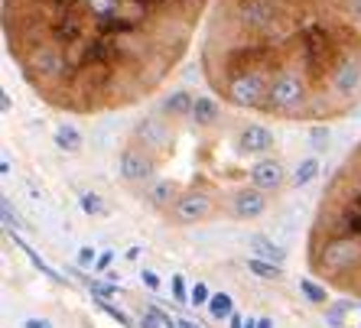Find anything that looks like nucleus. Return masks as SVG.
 I'll use <instances>...</instances> for the list:
<instances>
[{
  "label": "nucleus",
  "instance_id": "obj_16",
  "mask_svg": "<svg viewBox=\"0 0 361 328\" xmlns=\"http://www.w3.org/2000/svg\"><path fill=\"white\" fill-rule=\"evenodd\" d=\"M140 279H143V283H147V286H150V289H160V277H157L153 270H143V273H140Z\"/></svg>",
  "mask_w": 361,
  "mask_h": 328
},
{
  "label": "nucleus",
  "instance_id": "obj_17",
  "mask_svg": "<svg viewBox=\"0 0 361 328\" xmlns=\"http://www.w3.org/2000/svg\"><path fill=\"white\" fill-rule=\"evenodd\" d=\"M78 263H82V267H92V263H98V260H94V251H92V247H82V253H78Z\"/></svg>",
  "mask_w": 361,
  "mask_h": 328
},
{
  "label": "nucleus",
  "instance_id": "obj_21",
  "mask_svg": "<svg viewBox=\"0 0 361 328\" xmlns=\"http://www.w3.org/2000/svg\"><path fill=\"white\" fill-rule=\"evenodd\" d=\"M179 328H202V325H195V322H189V319H183V322H179Z\"/></svg>",
  "mask_w": 361,
  "mask_h": 328
},
{
  "label": "nucleus",
  "instance_id": "obj_3",
  "mask_svg": "<svg viewBox=\"0 0 361 328\" xmlns=\"http://www.w3.org/2000/svg\"><path fill=\"white\" fill-rule=\"evenodd\" d=\"M195 94L176 92L130 130L118 156V172L130 189L166 215L183 198H209L235 218V205L251 185V169L270 156L277 137L264 124H247L244 111L195 118Z\"/></svg>",
  "mask_w": 361,
  "mask_h": 328
},
{
  "label": "nucleus",
  "instance_id": "obj_14",
  "mask_svg": "<svg viewBox=\"0 0 361 328\" xmlns=\"http://www.w3.org/2000/svg\"><path fill=\"white\" fill-rule=\"evenodd\" d=\"M82 208L88 211V215H101V211H104V205L98 202V195H85V198H82Z\"/></svg>",
  "mask_w": 361,
  "mask_h": 328
},
{
  "label": "nucleus",
  "instance_id": "obj_5",
  "mask_svg": "<svg viewBox=\"0 0 361 328\" xmlns=\"http://www.w3.org/2000/svg\"><path fill=\"white\" fill-rule=\"evenodd\" d=\"M283 179H286V169H283V163L274 160V156H261L251 169V185H257L261 192H270V195L283 185Z\"/></svg>",
  "mask_w": 361,
  "mask_h": 328
},
{
  "label": "nucleus",
  "instance_id": "obj_9",
  "mask_svg": "<svg viewBox=\"0 0 361 328\" xmlns=\"http://www.w3.org/2000/svg\"><path fill=\"white\" fill-rule=\"evenodd\" d=\"M316 172H319V160H312V156H310V160H302L300 169L293 172V185L300 189V185L312 182V179H316Z\"/></svg>",
  "mask_w": 361,
  "mask_h": 328
},
{
  "label": "nucleus",
  "instance_id": "obj_6",
  "mask_svg": "<svg viewBox=\"0 0 361 328\" xmlns=\"http://www.w3.org/2000/svg\"><path fill=\"white\" fill-rule=\"evenodd\" d=\"M247 247H254V253H257L261 260L267 257V260H274V263H283V257H286V253L280 251V247L270 244L264 234H251V237H247Z\"/></svg>",
  "mask_w": 361,
  "mask_h": 328
},
{
  "label": "nucleus",
  "instance_id": "obj_13",
  "mask_svg": "<svg viewBox=\"0 0 361 328\" xmlns=\"http://www.w3.org/2000/svg\"><path fill=\"white\" fill-rule=\"evenodd\" d=\"M88 289H92L98 299H108V296L118 293V286H114V283H98V279H88Z\"/></svg>",
  "mask_w": 361,
  "mask_h": 328
},
{
  "label": "nucleus",
  "instance_id": "obj_7",
  "mask_svg": "<svg viewBox=\"0 0 361 328\" xmlns=\"http://www.w3.org/2000/svg\"><path fill=\"white\" fill-rule=\"evenodd\" d=\"M209 312H212V319H215V322L231 319V315H235V303H231V296H228V293H215L209 299Z\"/></svg>",
  "mask_w": 361,
  "mask_h": 328
},
{
  "label": "nucleus",
  "instance_id": "obj_19",
  "mask_svg": "<svg viewBox=\"0 0 361 328\" xmlns=\"http://www.w3.org/2000/svg\"><path fill=\"white\" fill-rule=\"evenodd\" d=\"M108 263H111V253H101L98 263H94V270H108Z\"/></svg>",
  "mask_w": 361,
  "mask_h": 328
},
{
  "label": "nucleus",
  "instance_id": "obj_18",
  "mask_svg": "<svg viewBox=\"0 0 361 328\" xmlns=\"http://www.w3.org/2000/svg\"><path fill=\"white\" fill-rule=\"evenodd\" d=\"M26 328H52L46 319H26Z\"/></svg>",
  "mask_w": 361,
  "mask_h": 328
},
{
  "label": "nucleus",
  "instance_id": "obj_10",
  "mask_svg": "<svg viewBox=\"0 0 361 328\" xmlns=\"http://www.w3.org/2000/svg\"><path fill=\"white\" fill-rule=\"evenodd\" d=\"M56 144H59L62 150H78L82 137L75 134V127H59V130H56Z\"/></svg>",
  "mask_w": 361,
  "mask_h": 328
},
{
  "label": "nucleus",
  "instance_id": "obj_11",
  "mask_svg": "<svg viewBox=\"0 0 361 328\" xmlns=\"http://www.w3.org/2000/svg\"><path fill=\"white\" fill-rule=\"evenodd\" d=\"M300 289H302V296H306L310 303H316V305H322V303H326V289H322V286H316L312 279H300Z\"/></svg>",
  "mask_w": 361,
  "mask_h": 328
},
{
  "label": "nucleus",
  "instance_id": "obj_2",
  "mask_svg": "<svg viewBox=\"0 0 361 328\" xmlns=\"http://www.w3.org/2000/svg\"><path fill=\"white\" fill-rule=\"evenodd\" d=\"M199 68L221 104L283 124L361 108V0H212Z\"/></svg>",
  "mask_w": 361,
  "mask_h": 328
},
{
  "label": "nucleus",
  "instance_id": "obj_12",
  "mask_svg": "<svg viewBox=\"0 0 361 328\" xmlns=\"http://www.w3.org/2000/svg\"><path fill=\"white\" fill-rule=\"evenodd\" d=\"M209 299H212L209 286H205V283H195L192 293H189V305H209Z\"/></svg>",
  "mask_w": 361,
  "mask_h": 328
},
{
  "label": "nucleus",
  "instance_id": "obj_1",
  "mask_svg": "<svg viewBox=\"0 0 361 328\" xmlns=\"http://www.w3.org/2000/svg\"><path fill=\"white\" fill-rule=\"evenodd\" d=\"M212 0H4V42L42 104L94 118L173 78Z\"/></svg>",
  "mask_w": 361,
  "mask_h": 328
},
{
  "label": "nucleus",
  "instance_id": "obj_15",
  "mask_svg": "<svg viewBox=\"0 0 361 328\" xmlns=\"http://www.w3.org/2000/svg\"><path fill=\"white\" fill-rule=\"evenodd\" d=\"M173 299H176V303H183V305H189V303H185V286H183V277H173Z\"/></svg>",
  "mask_w": 361,
  "mask_h": 328
},
{
  "label": "nucleus",
  "instance_id": "obj_4",
  "mask_svg": "<svg viewBox=\"0 0 361 328\" xmlns=\"http://www.w3.org/2000/svg\"><path fill=\"white\" fill-rule=\"evenodd\" d=\"M306 247L316 277L361 296V144L352 146L322 189Z\"/></svg>",
  "mask_w": 361,
  "mask_h": 328
},
{
  "label": "nucleus",
  "instance_id": "obj_8",
  "mask_svg": "<svg viewBox=\"0 0 361 328\" xmlns=\"http://www.w3.org/2000/svg\"><path fill=\"white\" fill-rule=\"evenodd\" d=\"M247 270H251L254 277H261V279H280V277H283L280 263H274V260H261V257H251V260H247Z\"/></svg>",
  "mask_w": 361,
  "mask_h": 328
},
{
  "label": "nucleus",
  "instance_id": "obj_20",
  "mask_svg": "<svg viewBox=\"0 0 361 328\" xmlns=\"http://www.w3.org/2000/svg\"><path fill=\"white\" fill-rule=\"evenodd\" d=\"M257 328H274V322H270V319H257Z\"/></svg>",
  "mask_w": 361,
  "mask_h": 328
}]
</instances>
